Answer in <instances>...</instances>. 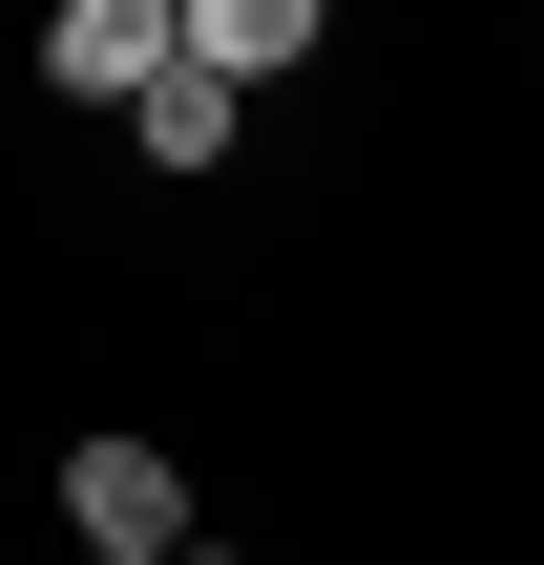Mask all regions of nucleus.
Instances as JSON below:
<instances>
[{"mask_svg":"<svg viewBox=\"0 0 544 565\" xmlns=\"http://www.w3.org/2000/svg\"><path fill=\"white\" fill-rule=\"evenodd\" d=\"M63 545H84V565H189L210 503H189L168 440H63Z\"/></svg>","mask_w":544,"mask_h":565,"instance_id":"obj_1","label":"nucleus"},{"mask_svg":"<svg viewBox=\"0 0 544 565\" xmlns=\"http://www.w3.org/2000/svg\"><path fill=\"white\" fill-rule=\"evenodd\" d=\"M189 63V0H63L42 21V105H105V126H147V84Z\"/></svg>","mask_w":544,"mask_h":565,"instance_id":"obj_2","label":"nucleus"},{"mask_svg":"<svg viewBox=\"0 0 544 565\" xmlns=\"http://www.w3.org/2000/svg\"><path fill=\"white\" fill-rule=\"evenodd\" d=\"M314 42H335V21H314V0H189V63H210V84H231V105H273V84H294V63H314Z\"/></svg>","mask_w":544,"mask_h":565,"instance_id":"obj_3","label":"nucleus"},{"mask_svg":"<svg viewBox=\"0 0 544 565\" xmlns=\"http://www.w3.org/2000/svg\"><path fill=\"white\" fill-rule=\"evenodd\" d=\"M126 147H147V168H168V189H210V168H231V147H252V105H231V84H210V63H168V84H147V126H126Z\"/></svg>","mask_w":544,"mask_h":565,"instance_id":"obj_4","label":"nucleus"},{"mask_svg":"<svg viewBox=\"0 0 544 565\" xmlns=\"http://www.w3.org/2000/svg\"><path fill=\"white\" fill-rule=\"evenodd\" d=\"M189 565H252V545H189Z\"/></svg>","mask_w":544,"mask_h":565,"instance_id":"obj_5","label":"nucleus"}]
</instances>
